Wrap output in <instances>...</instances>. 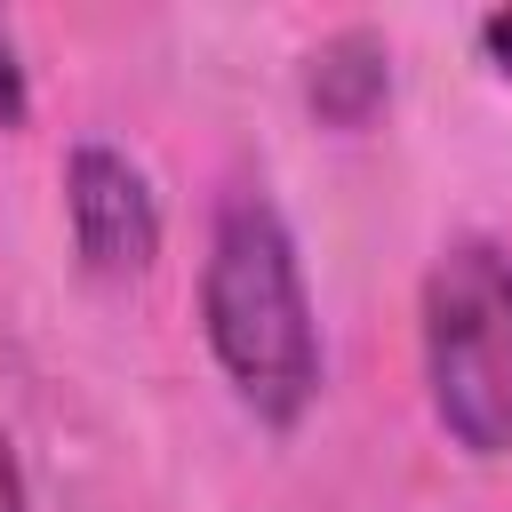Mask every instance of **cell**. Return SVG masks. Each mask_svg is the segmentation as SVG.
Here are the masks:
<instances>
[{"mask_svg": "<svg viewBox=\"0 0 512 512\" xmlns=\"http://www.w3.org/2000/svg\"><path fill=\"white\" fill-rule=\"evenodd\" d=\"M200 320L232 376V392L264 424H296L320 392V328L296 272V240L264 192H232L208 232L200 272Z\"/></svg>", "mask_w": 512, "mask_h": 512, "instance_id": "obj_1", "label": "cell"}, {"mask_svg": "<svg viewBox=\"0 0 512 512\" xmlns=\"http://www.w3.org/2000/svg\"><path fill=\"white\" fill-rule=\"evenodd\" d=\"M424 376L440 424L472 456L512 448V256L464 240L424 280Z\"/></svg>", "mask_w": 512, "mask_h": 512, "instance_id": "obj_2", "label": "cell"}, {"mask_svg": "<svg viewBox=\"0 0 512 512\" xmlns=\"http://www.w3.org/2000/svg\"><path fill=\"white\" fill-rule=\"evenodd\" d=\"M64 208H72V240H80L88 272H104V280L152 272V256H160V208H152V184H144V168L128 152L80 144L72 168H64Z\"/></svg>", "mask_w": 512, "mask_h": 512, "instance_id": "obj_3", "label": "cell"}, {"mask_svg": "<svg viewBox=\"0 0 512 512\" xmlns=\"http://www.w3.org/2000/svg\"><path fill=\"white\" fill-rule=\"evenodd\" d=\"M384 88H392V56H384L376 32H336V40L312 48L304 96H312V112L328 128H368L376 104H384Z\"/></svg>", "mask_w": 512, "mask_h": 512, "instance_id": "obj_4", "label": "cell"}, {"mask_svg": "<svg viewBox=\"0 0 512 512\" xmlns=\"http://www.w3.org/2000/svg\"><path fill=\"white\" fill-rule=\"evenodd\" d=\"M16 120H24V64H16V40L0 24V128H16Z\"/></svg>", "mask_w": 512, "mask_h": 512, "instance_id": "obj_5", "label": "cell"}, {"mask_svg": "<svg viewBox=\"0 0 512 512\" xmlns=\"http://www.w3.org/2000/svg\"><path fill=\"white\" fill-rule=\"evenodd\" d=\"M480 48H488V64L512 80V8H496V16H480Z\"/></svg>", "mask_w": 512, "mask_h": 512, "instance_id": "obj_6", "label": "cell"}, {"mask_svg": "<svg viewBox=\"0 0 512 512\" xmlns=\"http://www.w3.org/2000/svg\"><path fill=\"white\" fill-rule=\"evenodd\" d=\"M0 512H24V472L8 456V432H0Z\"/></svg>", "mask_w": 512, "mask_h": 512, "instance_id": "obj_7", "label": "cell"}]
</instances>
